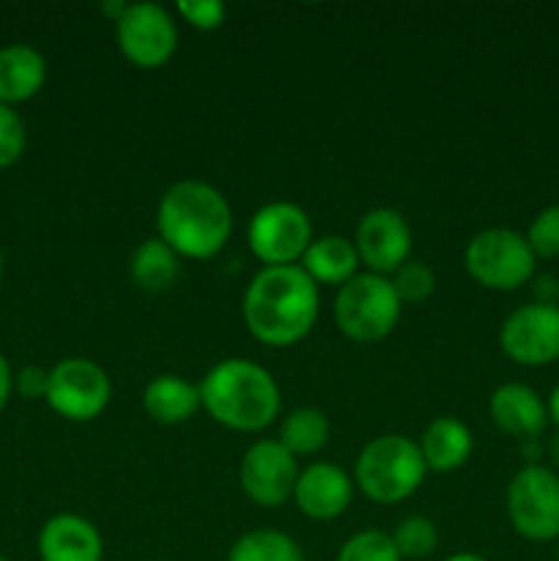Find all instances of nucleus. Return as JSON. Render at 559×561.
Segmentation results:
<instances>
[{
  "instance_id": "obj_21",
  "label": "nucleus",
  "mask_w": 559,
  "mask_h": 561,
  "mask_svg": "<svg viewBox=\"0 0 559 561\" xmlns=\"http://www.w3.org/2000/svg\"><path fill=\"white\" fill-rule=\"evenodd\" d=\"M129 274L135 285L146 294H162L179 277V255L162 239L142 241L129 263Z\"/></svg>"
},
{
  "instance_id": "obj_37",
  "label": "nucleus",
  "mask_w": 559,
  "mask_h": 561,
  "mask_svg": "<svg viewBox=\"0 0 559 561\" xmlns=\"http://www.w3.org/2000/svg\"><path fill=\"white\" fill-rule=\"evenodd\" d=\"M557 559H559V548H557Z\"/></svg>"
},
{
  "instance_id": "obj_10",
  "label": "nucleus",
  "mask_w": 559,
  "mask_h": 561,
  "mask_svg": "<svg viewBox=\"0 0 559 561\" xmlns=\"http://www.w3.org/2000/svg\"><path fill=\"white\" fill-rule=\"evenodd\" d=\"M115 42L121 55L137 69H159L179 47V27L164 5L129 3L115 22Z\"/></svg>"
},
{
  "instance_id": "obj_25",
  "label": "nucleus",
  "mask_w": 559,
  "mask_h": 561,
  "mask_svg": "<svg viewBox=\"0 0 559 561\" xmlns=\"http://www.w3.org/2000/svg\"><path fill=\"white\" fill-rule=\"evenodd\" d=\"M334 561H403L395 548L392 535L378 529L360 531L340 546Z\"/></svg>"
},
{
  "instance_id": "obj_18",
  "label": "nucleus",
  "mask_w": 559,
  "mask_h": 561,
  "mask_svg": "<svg viewBox=\"0 0 559 561\" xmlns=\"http://www.w3.org/2000/svg\"><path fill=\"white\" fill-rule=\"evenodd\" d=\"M471 449H475V442H471L469 427L455 416L433 420L420 438V453L427 471H438V474L460 469L471 458Z\"/></svg>"
},
{
  "instance_id": "obj_1",
  "label": "nucleus",
  "mask_w": 559,
  "mask_h": 561,
  "mask_svg": "<svg viewBox=\"0 0 559 561\" xmlns=\"http://www.w3.org/2000/svg\"><path fill=\"white\" fill-rule=\"evenodd\" d=\"M241 316L258 343L296 345L318 321V285L301 266H263L247 285Z\"/></svg>"
},
{
  "instance_id": "obj_27",
  "label": "nucleus",
  "mask_w": 559,
  "mask_h": 561,
  "mask_svg": "<svg viewBox=\"0 0 559 561\" xmlns=\"http://www.w3.org/2000/svg\"><path fill=\"white\" fill-rule=\"evenodd\" d=\"M535 257H559V206H548L532 219L526 233Z\"/></svg>"
},
{
  "instance_id": "obj_35",
  "label": "nucleus",
  "mask_w": 559,
  "mask_h": 561,
  "mask_svg": "<svg viewBox=\"0 0 559 561\" xmlns=\"http://www.w3.org/2000/svg\"><path fill=\"white\" fill-rule=\"evenodd\" d=\"M0 277H3V252H0Z\"/></svg>"
},
{
  "instance_id": "obj_12",
  "label": "nucleus",
  "mask_w": 559,
  "mask_h": 561,
  "mask_svg": "<svg viewBox=\"0 0 559 561\" xmlns=\"http://www.w3.org/2000/svg\"><path fill=\"white\" fill-rule=\"evenodd\" d=\"M499 345L513 362L526 367L559 359V307L532 301L504 318Z\"/></svg>"
},
{
  "instance_id": "obj_29",
  "label": "nucleus",
  "mask_w": 559,
  "mask_h": 561,
  "mask_svg": "<svg viewBox=\"0 0 559 561\" xmlns=\"http://www.w3.org/2000/svg\"><path fill=\"white\" fill-rule=\"evenodd\" d=\"M175 11H179V16L184 22H190L195 31H217L219 25L225 22V16H228V9H225V3H219V0H181L179 5H175Z\"/></svg>"
},
{
  "instance_id": "obj_8",
  "label": "nucleus",
  "mask_w": 559,
  "mask_h": 561,
  "mask_svg": "<svg viewBox=\"0 0 559 561\" xmlns=\"http://www.w3.org/2000/svg\"><path fill=\"white\" fill-rule=\"evenodd\" d=\"M247 244L263 266H299L312 244L310 217L296 203H266L252 214Z\"/></svg>"
},
{
  "instance_id": "obj_15",
  "label": "nucleus",
  "mask_w": 559,
  "mask_h": 561,
  "mask_svg": "<svg viewBox=\"0 0 559 561\" xmlns=\"http://www.w3.org/2000/svg\"><path fill=\"white\" fill-rule=\"evenodd\" d=\"M493 425L510 438L535 442L548 425V405L526 383H502L488 400Z\"/></svg>"
},
{
  "instance_id": "obj_7",
  "label": "nucleus",
  "mask_w": 559,
  "mask_h": 561,
  "mask_svg": "<svg viewBox=\"0 0 559 561\" xmlns=\"http://www.w3.org/2000/svg\"><path fill=\"white\" fill-rule=\"evenodd\" d=\"M507 518L524 540H559V477L529 463L507 485Z\"/></svg>"
},
{
  "instance_id": "obj_28",
  "label": "nucleus",
  "mask_w": 559,
  "mask_h": 561,
  "mask_svg": "<svg viewBox=\"0 0 559 561\" xmlns=\"http://www.w3.org/2000/svg\"><path fill=\"white\" fill-rule=\"evenodd\" d=\"M25 124L9 104H0V170L11 168L25 151Z\"/></svg>"
},
{
  "instance_id": "obj_13",
  "label": "nucleus",
  "mask_w": 559,
  "mask_h": 561,
  "mask_svg": "<svg viewBox=\"0 0 559 561\" xmlns=\"http://www.w3.org/2000/svg\"><path fill=\"white\" fill-rule=\"evenodd\" d=\"M354 247L367 272L392 277L411 255V228L395 208H373L356 225Z\"/></svg>"
},
{
  "instance_id": "obj_3",
  "label": "nucleus",
  "mask_w": 559,
  "mask_h": 561,
  "mask_svg": "<svg viewBox=\"0 0 559 561\" xmlns=\"http://www.w3.org/2000/svg\"><path fill=\"white\" fill-rule=\"evenodd\" d=\"M201 405L214 422L239 433H255L280 414V387L272 373L250 359H223L197 383Z\"/></svg>"
},
{
  "instance_id": "obj_34",
  "label": "nucleus",
  "mask_w": 559,
  "mask_h": 561,
  "mask_svg": "<svg viewBox=\"0 0 559 561\" xmlns=\"http://www.w3.org/2000/svg\"><path fill=\"white\" fill-rule=\"evenodd\" d=\"M444 561H488L486 557H477V553H455V557L444 559Z\"/></svg>"
},
{
  "instance_id": "obj_20",
  "label": "nucleus",
  "mask_w": 559,
  "mask_h": 561,
  "mask_svg": "<svg viewBox=\"0 0 559 561\" xmlns=\"http://www.w3.org/2000/svg\"><path fill=\"white\" fill-rule=\"evenodd\" d=\"M299 266L305 268L307 277L316 285H340L343 288L349 279L356 277L360 255H356L354 241L332 233L321 236V239H312V244L307 247Z\"/></svg>"
},
{
  "instance_id": "obj_26",
  "label": "nucleus",
  "mask_w": 559,
  "mask_h": 561,
  "mask_svg": "<svg viewBox=\"0 0 559 561\" xmlns=\"http://www.w3.org/2000/svg\"><path fill=\"white\" fill-rule=\"evenodd\" d=\"M395 294H398L400 305H422L436 290V274L427 263L422 261H406L398 272L389 277Z\"/></svg>"
},
{
  "instance_id": "obj_19",
  "label": "nucleus",
  "mask_w": 559,
  "mask_h": 561,
  "mask_svg": "<svg viewBox=\"0 0 559 561\" xmlns=\"http://www.w3.org/2000/svg\"><path fill=\"white\" fill-rule=\"evenodd\" d=\"M142 409L159 425H181L203 409L201 389L181 376H157L142 389Z\"/></svg>"
},
{
  "instance_id": "obj_38",
  "label": "nucleus",
  "mask_w": 559,
  "mask_h": 561,
  "mask_svg": "<svg viewBox=\"0 0 559 561\" xmlns=\"http://www.w3.org/2000/svg\"><path fill=\"white\" fill-rule=\"evenodd\" d=\"M151 561H153V559H151Z\"/></svg>"
},
{
  "instance_id": "obj_2",
  "label": "nucleus",
  "mask_w": 559,
  "mask_h": 561,
  "mask_svg": "<svg viewBox=\"0 0 559 561\" xmlns=\"http://www.w3.org/2000/svg\"><path fill=\"white\" fill-rule=\"evenodd\" d=\"M157 230L179 257L208 261L230 241L233 211L217 186L192 179L179 181L159 201Z\"/></svg>"
},
{
  "instance_id": "obj_31",
  "label": "nucleus",
  "mask_w": 559,
  "mask_h": 561,
  "mask_svg": "<svg viewBox=\"0 0 559 561\" xmlns=\"http://www.w3.org/2000/svg\"><path fill=\"white\" fill-rule=\"evenodd\" d=\"M11 389H14V373H11V367H9V362H5V356L0 354V411H3L5 403H9Z\"/></svg>"
},
{
  "instance_id": "obj_32",
  "label": "nucleus",
  "mask_w": 559,
  "mask_h": 561,
  "mask_svg": "<svg viewBox=\"0 0 559 561\" xmlns=\"http://www.w3.org/2000/svg\"><path fill=\"white\" fill-rule=\"evenodd\" d=\"M126 5H129V3H124V0H115V3H104L102 11L110 16V20L118 22L121 14H124V11H126Z\"/></svg>"
},
{
  "instance_id": "obj_36",
  "label": "nucleus",
  "mask_w": 559,
  "mask_h": 561,
  "mask_svg": "<svg viewBox=\"0 0 559 561\" xmlns=\"http://www.w3.org/2000/svg\"><path fill=\"white\" fill-rule=\"evenodd\" d=\"M0 561H11V559H5V557H0Z\"/></svg>"
},
{
  "instance_id": "obj_6",
  "label": "nucleus",
  "mask_w": 559,
  "mask_h": 561,
  "mask_svg": "<svg viewBox=\"0 0 559 561\" xmlns=\"http://www.w3.org/2000/svg\"><path fill=\"white\" fill-rule=\"evenodd\" d=\"M466 272L488 290H515L535 274L537 257L526 236L510 228L480 230L466 244Z\"/></svg>"
},
{
  "instance_id": "obj_24",
  "label": "nucleus",
  "mask_w": 559,
  "mask_h": 561,
  "mask_svg": "<svg viewBox=\"0 0 559 561\" xmlns=\"http://www.w3.org/2000/svg\"><path fill=\"white\" fill-rule=\"evenodd\" d=\"M392 542L403 559H427L438 546L436 524L425 515H406L395 526Z\"/></svg>"
},
{
  "instance_id": "obj_16",
  "label": "nucleus",
  "mask_w": 559,
  "mask_h": 561,
  "mask_svg": "<svg viewBox=\"0 0 559 561\" xmlns=\"http://www.w3.org/2000/svg\"><path fill=\"white\" fill-rule=\"evenodd\" d=\"M42 561H102L104 542L96 526L82 515H55L38 531Z\"/></svg>"
},
{
  "instance_id": "obj_11",
  "label": "nucleus",
  "mask_w": 559,
  "mask_h": 561,
  "mask_svg": "<svg viewBox=\"0 0 559 561\" xmlns=\"http://www.w3.org/2000/svg\"><path fill=\"white\" fill-rule=\"evenodd\" d=\"M299 471L296 458L277 438H263V442L252 444L241 458V491L258 507H280L288 499H294Z\"/></svg>"
},
{
  "instance_id": "obj_17",
  "label": "nucleus",
  "mask_w": 559,
  "mask_h": 561,
  "mask_svg": "<svg viewBox=\"0 0 559 561\" xmlns=\"http://www.w3.org/2000/svg\"><path fill=\"white\" fill-rule=\"evenodd\" d=\"M47 80V60L31 44L0 49V104H20L36 96Z\"/></svg>"
},
{
  "instance_id": "obj_14",
  "label": "nucleus",
  "mask_w": 559,
  "mask_h": 561,
  "mask_svg": "<svg viewBox=\"0 0 559 561\" xmlns=\"http://www.w3.org/2000/svg\"><path fill=\"white\" fill-rule=\"evenodd\" d=\"M354 496V482L340 466L310 463L299 471L294 488V502L310 520H334L349 510Z\"/></svg>"
},
{
  "instance_id": "obj_22",
  "label": "nucleus",
  "mask_w": 559,
  "mask_h": 561,
  "mask_svg": "<svg viewBox=\"0 0 559 561\" xmlns=\"http://www.w3.org/2000/svg\"><path fill=\"white\" fill-rule=\"evenodd\" d=\"M280 444L288 449L294 458H305V455H316L318 449L327 447L329 442V420L323 411L312 409V405H301L294 409L280 425Z\"/></svg>"
},
{
  "instance_id": "obj_33",
  "label": "nucleus",
  "mask_w": 559,
  "mask_h": 561,
  "mask_svg": "<svg viewBox=\"0 0 559 561\" xmlns=\"http://www.w3.org/2000/svg\"><path fill=\"white\" fill-rule=\"evenodd\" d=\"M548 420H554V425H559V383L554 387L551 398H548Z\"/></svg>"
},
{
  "instance_id": "obj_4",
  "label": "nucleus",
  "mask_w": 559,
  "mask_h": 561,
  "mask_svg": "<svg viewBox=\"0 0 559 561\" xmlns=\"http://www.w3.org/2000/svg\"><path fill=\"white\" fill-rule=\"evenodd\" d=\"M425 474L420 444L400 433H387L365 444L354 466V482L376 504L406 502L420 491Z\"/></svg>"
},
{
  "instance_id": "obj_5",
  "label": "nucleus",
  "mask_w": 559,
  "mask_h": 561,
  "mask_svg": "<svg viewBox=\"0 0 559 561\" xmlns=\"http://www.w3.org/2000/svg\"><path fill=\"white\" fill-rule=\"evenodd\" d=\"M398 294L389 277L381 274H356L334 296V323L354 343H381L395 332L400 321Z\"/></svg>"
},
{
  "instance_id": "obj_23",
  "label": "nucleus",
  "mask_w": 559,
  "mask_h": 561,
  "mask_svg": "<svg viewBox=\"0 0 559 561\" xmlns=\"http://www.w3.org/2000/svg\"><path fill=\"white\" fill-rule=\"evenodd\" d=\"M228 561H305L299 542L277 529H255L230 546Z\"/></svg>"
},
{
  "instance_id": "obj_9",
  "label": "nucleus",
  "mask_w": 559,
  "mask_h": 561,
  "mask_svg": "<svg viewBox=\"0 0 559 561\" xmlns=\"http://www.w3.org/2000/svg\"><path fill=\"white\" fill-rule=\"evenodd\" d=\"M113 398V383L104 373L102 365L91 359H71L58 362L49 370L47 403L58 416L69 422H91L104 414Z\"/></svg>"
},
{
  "instance_id": "obj_30",
  "label": "nucleus",
  "mask_w": 559,
  "mask_h": 561,
  "mask_svg": "<svg viewBox=\"0 0 559 561\" xmlns=\"http://www.w3.org/2000/svg\"><path fill=\"white\" fill-rule=\"evenodd\" d=\"M14 389L22 394L25 400H38L47 398L49 389V370L38 365H25L20 373L14 376Z\"/></svg>"
}]
</instances>
